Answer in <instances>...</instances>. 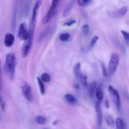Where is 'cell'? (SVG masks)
Here are the masks:
<instances>
[{
	"label": "cell",
	"instance_id": "9c48e42d",
	"mask_svg": "<svg viewBox=\"0 0 129 129\" xmlns=\"http://www.w3.org/2000/svg\"><path fill=\"white\" fill-rule=\"evenodd\" d=\"M95 110H96V114H97V125L99 127H101L102 123V112L101 103H99L98 102H96V105H95Z\"/></svg>",
	"mask_w": 129,
	"mask_h": 129
},
{
	"label": "cell",
	"instance_id": "603a6c76",
	"mask_svg": "<svg viewBox=\"0 0 129 129\" xmlns=\"http://www.w3.org/2000/svg\"><path fill=\"white\" fill-rule=\"evenodd\" d=\"M49 31H50V28H47L46 29H45L44 30H43L42 32L41 33V34H40V35L39 36V40H40V41H42V40H44V39H45L46 37L47 36H48V34H49Z\"/></svg>",
	"mask_w": 129,
	"mask_h": 129
},
{
	"label": "cell",
	"instance_id": "4fadbf2b",
	"mask_svg": "<svg viewBox=\"0 0 129 129\" xmlns=\"http://www.w3.org/2000/svg\"><path fill=\"white\" fill-rule=\"evenodd\" d=\"M74 1H68V3L66 5L65 8H64L63 11V17H65L67 16L70 14V13L72 11V8L73 7V5H74Z\"/></svg>",
	"mask_w": 129,
	"mask_h": 129
},
{
	"label": "cell",
	"instance_id": "1f68e13d",
	"mask_svg": "<svg viewBox=\"0 0 129 129\" xmlns=\"http://www.w3.org/2000/svg\"><path fill=\"white\" fill-rule=\"evenodd\" d=\"M3 89V79H2V74H1V63L0 61V91Z\"/></svg>",
	"mask_w": 129,
	"mask_h": 129
},
{
	"label": "cell",
	"instance_id": "e0dca14e",
	"mask_svg": "<svg viewBox=\"0 0 129 129\" xmlns=\"http://www.w3.org/2000/svg\"><path fill=\"white\" fill-rule=\"evenodd\" d=\"M80 69H81V63L78 62L73 67V73L74 75L75 76L76 78H79L80 75L81 74L80 73Z\"/></svg>",
	"mask_w": 129,
	"mask_h": 129
},
{
	"label": "cell",
	"instance_id": "ac0fdd59",
	"mask_svg": "<svg viewBox=\"0 0 129 129\" xmlns=\"http://www.w3.org/2000/svg\"><path fill=\"white\" fill-rule=\"evenodd\" d=\"M35 122L38 124H40V125H44L47 122V119L44 116H42V115H39V116H37L35 117Z\"/></svg>",
	"mask_w": 129,
	"mask_h": 129
},
{
	"label": "cell",
	"instance_id": "277c9868",
	"mask_svg": "<svg viewBox=\"0 0 129 129\" xmlns=\"http://www.w3.org/2000/svg\"><path fill=\"white\" fill-rule=\"evenodd\" d=\"M59 3V1H52L51 5L50 8L48 10V12L46 13L45 16H44L42 19V24H46L56 15L57 11H58V3Z\"/></svg>",
	"mask_w": 129,
	"mask_h": 129
},
{
	"label": "cell",
	"instance_id": "5b68a950",
	"mask_svg": "<svg viewBox=\"0 0 129 129\" xmlns=\"http://www.w3.org/2000/svg\"><path fill=\"white\" fill-rule=\"evenodd\" d=\"M108 92L111 100L115 105L118 110H120L121 108V100L118 91L113 86L110 85L108 86Z\"/></svg>",
	"mask_w": 129,
	"mask_h": 129
},
{
	"label": "cell",
	"instance_id": "484cf974",
	"mask_svg": "<svg viewBox=\"0 0 129 129\" xmlns=\"http://www.w3.org/2000/svg\"><path fill=\"white\" fill-rule=\"evenodd\" d=\"M98 39H99V37L97 36H94L92 37V39H91V41L89 44L90 48H91V49H92V48H93L95 46V45H96V43H97Z\"/></svg>",
	"mask_w": 129,
	"mask_h": 129
},
{
	"label": "cell",
	"instance_id": "7c38bea8",
	"mask_svg": "<svg viewBox=\"0 0 129 129\" xmlns=\"http://www.w3.org/2000/svg\"><path fill=\"white\" fill-rule=\"evenodd\" d=\"M14 42H15V37L13 34L8 33L5 35V39H4V44L5 46L7 47H10L13 45Z\"/></svg>",
	"mask_w": 129,
	"mask_h": 129
},
{
	"label": "cell",
	"instance_id": "83f0119b",
	"mask_svg": "<svg viewBox=\"0 0 129 129\" xmlns=\"http://www.w3.org/2000/svg\"><path fill=\"white\" fill-rule=\"evenodd\" d=\"M121 32L122 34L123 37L124 39L126 41V42L129 45V33L125 31V30H121Z\"/></svg>",
	"mask_w": 129,
	"mask_h": 129
},
{
	"label": "cell",
	"instance_id": "f1b7e54d",
	"mask_svg": "<svg viewBox=\"0 0 129 129\" xmlns=\"http://www.w3.org/2000/svg\"><path fill=\"white\" fill-rule=\"evenodd\" d=\"M82 31L85 35H87V34L89 33L90 31V27L88 25H83V26H82Z\"/></svg>",
	"mask_w": 129,
	"mask_h": 129
},
{
	"label": "cell",
	"instance_id": "f546056e",
	"mask_svg": "<svg viewBox=\"0 0 129 129\" xmlns=\"http://www.w3.org/2000/svg\"><path fill=\"white\" fill-rule=\"evenodd\" d=\"M0 107H1V109L3 111L5 110V108H6V103H5V101H4L3 97L0 95Z\"/></svg>",
	"mask_w": 129,
	"mask_h": 129
},
{
	"label": "cell",
	"instance_id": "cb8c5ba5",
	"mask_svg": "<svg viewBox=\"0 0 129 129\" xmlns=\"http://www.w3.org/2000/svg\"><path fill=\"white\" fill-rule=\"evenodd\" d=\"M70 37V35L69 33H63L59 35V39L61 41L66 42L69 40Z\"/></svg>",
	"mask_w": 129,
	"mask_h": 129
},
{
	"label": "cell",
	"instance_id": "8fae6325",
	"mask_svg": "<svg viewBox=\"0 0 129 129\" xmlns=\"http://www.w3.org/2000/svg\"><path fill=\"white\" fill-rule=\"evenodd\" d=\"M30 1H24L22 2V15L24 16H27L29 15L30 12Z\"/></svg>",
	"mask_w": 129,
	"mask_h": 129
},
{
	"label": "cell",
	"instance_id": "52a82bcc",
	"mask_svg": "<svg viewBox=\"0 0 129 129\" xmlns=\"http://www.w3.org/2000/svg\"><path fill=\"white\" fill-rule=\"evenodd\" d=\"M29 30L26 23L23 22L20 23L19 26L18 32V37L19 39L25 41L27 39L28 35H29Z\"/></svg>",
	"mask_w": 129,
	"mask_h": 129
},
{
	"label": "cell",
	"instance_id": "d4e9b609",
	"mask_svg": "<svg viewBox=\"0 0 129 129\" xmlns=\"http://www.w3.org/2000/svg\"><path fill=\"white\" fill-rule=\"evenodd\" d=\"M40 79H41L43 82L49 83L51 81V76H49V74H48V73H44L41 75V78H40Z\"/></svg>",
	"mask_w": 129,
	"mask_h": 129
},
{
	"label": "cell",
	"instance_id": "9a60e30c",
	"mask_svg": "<svg viewBox=\"0 0 129 129\" xmlns=\"http://www.w3.org/2000/svg\"><path fill=\"white\" fill-rule=\"evenodd\" d=\"M96 96L97 100V102H98L99 103H101V102H102V101L103 100L104 98L103 91H102V87H101V86H99L97 87V89H96Z\"/></svg>",
	"mask_w": 129,
	"mask_h": 129
},
{
	"label": "cell",
	"instance_id": "44dd1931",
	"mask_svg": "<svg viewBox=\"0 0 129 129\" xmlns=\"http://www.w3.org/2000/svg\"><path fill=\"white\" fill-rule=\"evenodd\" d=\"M106 123L110 127H114L115 125V121L114 118H113L112 116L108 115L106 117Z\"/></svg>",
	"mask_w": 129,
	"mask_h": 129
},
{
	"label": "cell",
	"instance_id": "8992f818",
	"mask_svg": "<svg viewBox=\"0 0 129 129\" xmlns=\"http://www.w3.org/2000/svg\"><path fill=\"white\" fill-rule=\"evenodd\" d=\"M21 89L22 91V93L25 98L29 102H31L33 100V95H32V88L30 86V84L27 83V81L22 82L21 83Z\"/></svg>",
	"mask_w": 129,
	"mask_h": 129
},
{
	"label": "cell",
	"instance_id": "d6a6232c",
	"mask_svg": "<svg viewBox=\"0 0 129 129\" xmlns=\"http://www.w3.org/2000/svg\"><path fill=\"white\" fill-rule=\"evenodd\" d=\"M101 68H102V74H103V76L104 78H106L108 76V73H107V70H106V68L104 66L103 64H101Z\"/></svg>",
	"mask_w": 129,
	"mask_h": 129
},
{
	"label": "cell",
	"instance_id": "ffe728a7",
	"mask_svg": "<svg viewBox=\"0 0 129 129\" xmlns=\"http://www.w3.org/2000/svg\"><path fill=\"white\" fill-rule=\"evenodd\" d=\"M115 123H116V127L118 129H125V124L123 121V120L120 118H117L115 121Z\"/></svg>",
	"mask_w": 129,
	"mask_h": 129
},
{
	"label": "cell",
	"instance_id": "4dcf8cb0",
	"mask_svg": "<svg viewBox=\"0 0 129 129\" xmlns=\"http://www.w3.org/2000/svg\"><path fill=\"white\" fill-rule=\"evenodd\" d=\"M76 23L75 20H70L68 21H66L65 23H63V25L64 26H70L72 25H73V24H75Z\"/></svg>",
	"mask_w": 129,
	"mask_h": 129
},
{
	"label": "cell",
	"instance_id": "30bf717a",
	"mask_svg": "<svg viewBox=\"0 0 129 129\" xmlns=\"http://www.w3.org/2000/svg\"><path fill=\"white\" fill-rule=\"evenodd\" d=\"M127 11L128 8L126 6H123V7L121 8L116 10V11H111L110 15L112 17L115 18H121L123 16L127 13Z\"/></svg>",
	"mask_w": 129,
	"mask_h": 129
},
{
	"label": "cell",
	"instance_id": "6da1fadb",
	"mask_svg": "<svg viewBox=\"0 0 129 129\" xmlns=\"http://www.w3.org/2000/svg\"><path fill=\"white\" fill-rule=\"evenodd\" d=\"M16 65V58L13 52L9 53L6 55L5 61V69L9 78L13 79L15 76V68Z\"/></svg>",
	"mask_w": 129,
	"mask_h": 129
},
{
	"label": "cell",
	"instance_id": "7a4b0ae2",
	"mask_svg": "<svg viewBox=\"0 0 129 129\" xmlns=\"http://www.w3.org/2000/svg\"><path fill=\"white\" fill-rule=\"evenodd\" d=\"M34 29L33 28H30L29 30V35L26 40H25L24 45H23L22 49V55L23 57H25L28 55L31 50L32 46L33 39H34Z\"/></svg>",
	"mask_w": 129,
	"mask_h": 129
},
{
	"label": "cell",
	"instance_id": "3957f363",
	"mask_svg": "<svg viewBox=\"0 0 129 129\" xmlns=\"http://www.w3.org/2000/svg\"><path fill=\"white\" fill-rule=\"evenodd\" d=\"M119 60H120V57H119L118 54L116 53H113L111 54L107 69L108 76H111L115 74L118 68Z\"/></svg>",
	"mask_w": 129,
	"mask_h": 129
},
{
	"label": "cell",
	"instance_id": "d6986e66",
	"mask_svg": "<svg viewBox=\"0 0 129 129\" xmlns=\"http://www.w3.org/2000/svg\"><path fill=\"white\" fill-rule=\"evenodd\" d=\"M37 81L38 86H39V90H40V93L42 94H45V86L43 83V81L39 78H37Z\"/></svg>",
	"mask_w": 129,
	"mask_h": 129
},
{
	"label": "cell",
	"instance_id": "7402d4cb",
	"mask_svg": "<svg viewBox=\"0 0 129 129\" xmlns=\"http://www.w3.org/2000/svg\"><path fill=\"white\" fill-rule=\"evenodd\" d=\"M79 79L81 83H82V85L84 87H87V76L85 75V74H82L81 73V74L79 76Z\"/></svg>",
	"mask_w": 129,
	"mask_h": 129
},
{
	"label": "cell",
	"instance_id": "4316f807",
	"mask_svg": "<svg viewBox=\"0 0 129 129\" xmlns=\"http://www.w3.org/2000/svg\"><path fill=\"white\" fill-rule=\"evenodd\" d=\"M92 2L91 0H78V4L81 6H85L88 5Z\"/></svg>",
	"mask_w": 129,
	"mask_h": 129
},
{
	"label": "cell",
	"instance_id": "2e32d148",
	"mask_svg": "<svg viewBox=\"0 0 129 129\" xmlns=\"http://www.w3.org/2000/svg\"><path fill=\"white\" fill-rule=\"evenodd\" d=\"M64 100L69 104H75L77 102L75 97L73 94H70V93H67L64 95Z\"/></svg>",
	"mask_w": 129,
	"mask_h": 129
},
{
	"label": "cell",
	"instance_id": "836d02e7",
	"mask_svg": "<svg viewBox=\"0 0 129 129\" xmlns=\"http://www.w3.org/2000/svg\"><path fill=\"white\" fill-rule=\"evenodd\" d=\"M106 108H108L109 104H108V101H106Z\"/></svg>",
	"mask_w": 129,
	"mask_h": 129
},
{
	"label": "cell",
	"instance_id": "e575fe53",
	"mask_svg": "<svg viewBox=\"0 0 129 129\" xmlns=\"http://www.w3.org/2000/svg\"><path fill=\"white\" fill-rule=\"evenodd\" d=\"M2 118H3V117H2V115H1V112H0V122H1V121L2 120Z\"/></svg>",
	"mask_w": 129,
	"mask_h": 129
},
{
	"label": "cell",
	"instance_id": "ba28073f",
	"mask_svg": "<svg viewBox=\"0 0 129 129\" xmlns=\"http://www.w3.org/2000/svg\"><path fill=\"white\" fill-rule=\"evenodd\" d=\"M42 1H37L35 2V5H34V7L33 8L32 11V20L31 23H30V27L34 28H35V25L36 23V20H37V16L38 11L40 8V5H41Z\"/></svg>",
	"mask_w": 129,
	"mask_h": 129
},
{
	"label": "cell",
	"instance_id": "5bb4252c",
	"mask_svg": "<svg viewBox=\"0 0 129 129\" xmlns=\"http://www.w3.org/2000/svg\"><path fill=\"white\" fill-rule=\"evenodd\" d=\"M89 94L91 98L94 96V94H96V89L97 88V83L96 81H93L89 84Z\"/></svg>",
	"mask_w": 129,
	"mask_h": 129
}]
</instances>
